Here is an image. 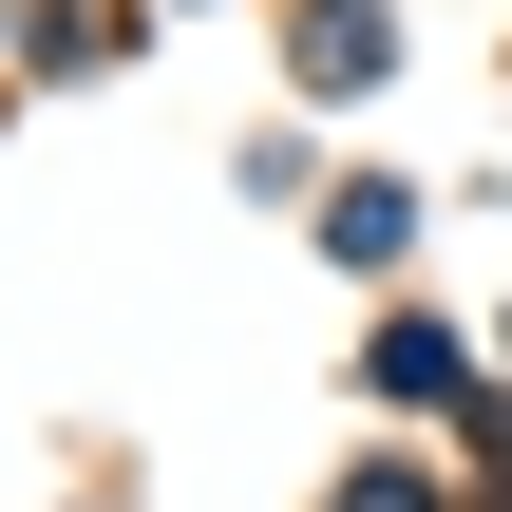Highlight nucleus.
<instances>
[{
	"instance_id": "nucleus-3",
	"label": "nucleus",
	"mask_w": 512,
	"mask_h": 512,
	"mask_svg": "<svg viewBox=\"0 0 512 512\" xmlns=\"http://www.w3.org/2000/svg\"><path fill=\"white\" fill-rule=\"evenodd\" d=\"M342 512H437V494H418V475H361V494H342Z\"/></svg>"
},
{
	"instance_id": "nucleus-1",
	"label": "nucleus",
	"mask_w": 512,
	"mask_h": 512,
	"mask_svg": "<svg viewBox=\"0 0 512 512\" xmlns=\"http://www.w3.org/2000/svg\"><path fill=\"white\" fill-rule=\"evenodd\" d=\"M304 76H342V95H361V76H380V19H361V0H323V19H304Z\"/></svg>"
},
{
	"instance_id": "nucleus-2",
	"label": "nucleus",
	"mask_w": 512,
	"mask_h": 512,
	"mask_svg": "<svg viewBox=\"0 0 512 512\" xmlns=\"http://www.w3.org/2000/svg\"><path fill=\"white\" fill-rule=\"evenodd\" d=\"M380 380H399V399H475V361H456L437 323H399V342H380Z\"/></svg>"
}]
</instances>
